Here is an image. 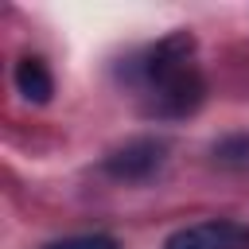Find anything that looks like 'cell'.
I'll return each mask as SVG.
<instances>
[{"instance_id":"1","label":"cell","mask_w":249,"mask_h":249,"mask_svg":"<svg viewBox=\"0 0 249 249\" xmlns=\"http://www.w3.org/2000/svg\"><path fill=\"white\" fill-rule=\"evenodd\" d=\"M195 39L187 31L160 39L136 66L140 93L148 97V113L156 117H187L202 101V74L191 58Z\"/></svg>"},{"instance_id":"2","label":"cell","mask_w":249,"mask_h":249,"mask_svg":"<svg viewBox=\"0 0 249 249\" xmlns=\"http://www.w3.org/2000/svg\"><path fill=\"white\" fill-rule=\"evenodd\" d=\"M163 249H249V222L241 218H206L167 233Z\"/></svg>"},{"instance_id":"3","label":"cell","mask_w":249,"mask_h":249,"mask_svg":"<svg viewBox=\"0 0 249 249\" xmlns=\"http://www.w3.org/2000/svg\"><path fill=\"white\" fill-rule=\"evenodd\" d=\"M163 163V144L160 140H132L124 148H117L109 160H105V171L113 179H148L156 167Z\"/></svg>"},{"instance_id":"4","label":"cell","mask_w":249,"mask_h":249,"mask_svg":"<svg viewBox=\"0 0 249 249\" xmlns=\"http://www.w3.org/2000/svg\"><path fill=\"white\" fill-rule=\"evenodd\" d=\"M16 89L27 97V101H35V105H43V101H51V93H54V78H51V70H47V62L43 58H19L16 62Z\"/></svg>"},{"instance_id":"5","label":"cell","mask_w":249,"mask_h":249,"mask_svg":"<svg viewBox=\"0 0 249 249\" xmlns=\"http://www.w3.org/2000/svg\"><path fill=\"white\" fill-rule=\"evenodd\" d=\"M43 249H121V241L109 233H70V237L47 241Z\"/></svg>"}]
</instances>
